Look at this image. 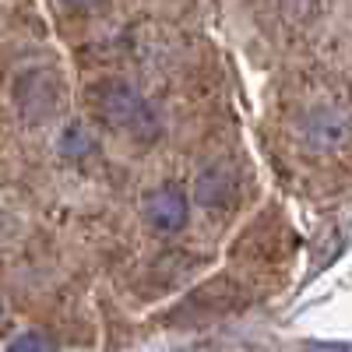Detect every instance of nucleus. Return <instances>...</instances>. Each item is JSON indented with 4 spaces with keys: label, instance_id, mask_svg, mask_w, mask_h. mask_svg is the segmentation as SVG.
<instances>
[{
    "label": "nucleus",
    "instance_id": "obj_1",
    "mask_svg": "<svg viewBox=\"0 0 352 352\" xmlns=\"http://www.w3.org/2000/svg\"><path fill=\"white\" fill-rule=\"evenodd\" d=\"M92 106H96V113L102 116L109 127L131 134L134 141H155L159 131H162L159 113L124 81H113V78L99 81L92 88Z\"/></svg>",
    "mask_w": 352,
    "mask_h": 352
},
{
    "label": "nucleus",
    "instance_id": "obj_2",
    "mask_svg": "<svg viewBox=\"0 0 352 352\" xmlns=\"http://www.w3.org/2000/svg\"><path fill=\"white\" fill-rule=\"evenodd\" d=\"M144 219L155 232H180L190 219V201L180 184H159L144 197Z\"/></svg>",
    "mask_w": 352,
    "mask_h": 352
},
{
    "label": "nucleus",
    "instance_id": "obj_3",
    "mask_svg": "<svg viewBox=\"0 0 352 352\" xmlns=\"http://www.w3.org/2000/svg\"><path fill=\"white\" fill-rule=\"evenodd\" d=\"M14 99L28 120H46L56 109V102H60V85H56V78L50 71H28L14 85Z\"/></svg>",
    "mask_w": 352,
    "mask_h": 352
},
{
    "label": "nucleus",
    "instance_id": "obj_4",
    "mask_svg": "<svg viewBox=\"0 0 352 352\" xmlns=\"http://www.w3.org/2000/svg\"><path fill=\"white\" fill-rule=\"evenodd\" d=\"M303 138H307L310 148H320V152L342 148V144L352 138V120L342 109H335V106H320V109L307 113Z\"/></svg>",
    "mask_w": 352,
    "mask_h": 352
},
{
    "label": "nucleus",
    "instance_id": "obj_5",
    "mask_svg": "<svg viewBox=\"0 0 352 352\" xmlns=\"http://www.w3.org/2000/svg\"><path fill=\"white\" fill-rule=\"evenodd\" d=\"M194 197L201 208H212V212H226L232 197H236V180L222 169V166H212V169H204L197 176V184H194Z\"/></svg>",
    "mask_w": 352,
    "mask_h": 352
},
{
    "label": "nucleus",
    "instance_id": "obj_6",
    "mask_svg": "<svg viewBox=\"0 0 352 352\" xmlns=\"http://www.w3.org/2000/svg\"><path fill=\"white\" fill-rule=\"evenodd\" d=\"M92 152H96V138L88 134L85 124H67V127L60 131V155H64V159L81 162V159H88Z\"/></svg>",
    "mask_w": 352,
    "mask_h": 352
},
{
    "label": "nucleus",
    "instance_id": "obj_7",
    "mask_svg": "<svg viewBox=\"0 0 352 352\" xmlns=\"http://www.w3.org/2000/svg\"><path fill=\"white\" fill-rule=\"evenodd\" d=\"M8 352H56V345L46 335H39V331H25V335H18L8 345Z\"/></svg>",
    "mask_w": 352,
    "mask_h": 352
},
{
    "label": "nucleus",
    "instance_id": "obj_8",
    "mask_svg": "<svg viewBox=\"0 0 352 352\" xmlns=\"http://www.w3.org/2000/svg\"><path fill=\"white\" fill-rule=\"evenodd\" d=\"M307 352H352V342H303Z\"/></svg>",
    "mask_w": 352,
    "mask_h": 352
},
{
    "label": "nucleus",
    "instance_id": "obj_9",
    "mask_svg": "<svg viewBox=\"0 0 352 352\" xmlns=\"http://www.w3.org/2000/svg\"><path fill=\"white\" fill-rule=\"evenodd\" d=\"M60 8H92V4H99V0H56Z\"/></svg>",
    "mask_w": 352,
    "mask_h": 352
}]
</instances>
